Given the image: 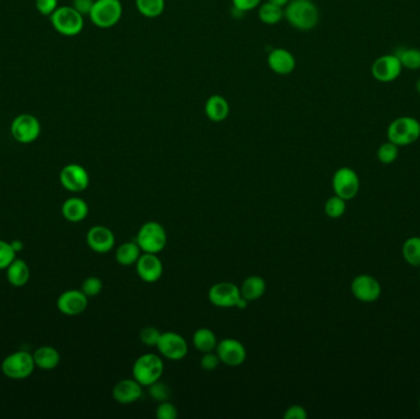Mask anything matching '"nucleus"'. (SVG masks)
I'll list each match as a JSON object with an SVG mask.
<instances>
[{
  "instance_id": "obj_1",
  "label": "nucleus",
  "mask_w": 420,
  "mask_h": 419,
  "mask_svg": "<svg viewBox=\"0 0 420 419\" xmlns=\"http://www.w3.org/2000/svg\"><path fill=\"white\" fill-rule=\"evenodd\" d=\"M284 18L294 29L310 31L320 21V11L312 0H290L284 9Z\"/></svg>"
},
{
  "instance_id": "obj_2",
  "label": "nucleus",
  "mask_w": 420,
  "mask_h": 419,
  "mask_svg": "<svg viewBox=\"0 0 420 419\" xmlns=\"http://www.w3.org/2000/svg\"><path fill=\"white\" fill-rule=\"evenodd\" d=\"M420 138V122L414 117L402 116L392 121L387 128V139L397 147H407Z\"/></svg>"
},
{
  "instance_id": "obj_3",
  "label": "nucleus",
  "mask_w": 420,
  "mask_h": 419,
  "mask_svg": "<svg viewBox=\"0 0 420 419\" xmlns=\"http://www.w3.org/2000/svg\"><path fill=\"white\" fill-rule=\"evenodd\" d=\"M123 15L121 0H95L91 8V23L100 29H110L120 23Z\"/></svg>"
},
{
  "instance_id": "obj_4",
  "label": "nucleus",
  "mask_w": 420,
  "mask_h": 419,
  "mask_svg": "<svg viewBox=\"0 0 420 419\" xmlns=\"http://www.w3.org/2000/svg\"><path fill=\"white\" fill-rule=\"evenodd\" d=\"M163 374V362L158 354H143L134 362L133 377L142 386H148L160 380Z\"/></svg>"
},
{
  "instance_id": "obj_5",
  "label": "nucleus",
  "mask_w": 420,
  "mask_h": 419,
  "mask_svg": "<svg viewBox=\"0 0 420 419\" xmlns=\"http://www.w3.org/2000/svg\"><path fill=\"white\" fill-rule=\"evenodd\" d=\"M51 23L58 34L73 37L84 29V16L73 6H61L51 15Z\"/></svg>"
},
{
  "instance_id": "obj_6",
  "label": "nucleus",
  "mask_w": 420,
  "mask_h": 419,
  "mask_svg": "<svg viewBox=\"0 0 420 419\" xmlns=\"http://www.w3.org/2000/svg\"><path fill=\"white\" fill-rule=\"evenodd\" d=\"M135 241L143 253L158 255L166 246L168 235L163 225L159 224L158 221H148L139 229Z\"/></svg>"
},
{
  "instance_id": "obj_7",
  "label": "nucleus",
  "mask_w": 420,
  "mask_h": 419,
  "mask_svg": "<svg viewBox=\"0 0 420 419\" xmlns=\"http://www.w3.org/2000/svg\"><path fill=\"white\" fill-rule=\"evenodd\" d=\"M35 367L34 356L24 351L10 354L1 363V370L5 377L14 380H23L29 377L34 372Z\"/></svg>"
},
{
  "instance_id": "obj_8",
  "label": "nucleus",
  "mask_w": 420,
  "mask_h": 419,
  "mask_svg": "<svg viewBox=\"0 0 420 419\" xmlns=\"http://www.w3.org/2000/svg\"><path fill=\"white\" fill-rule=\"evenodd\" d=\"M332 187L337 195L345 200H350L358 195L360 180L358 174L350 167H340L333 175Z\"/></svg>"
},
{
  "instance_id": "obj_9",
  "label": "nucleus",
  "mask_w": 420,
  "mask_h": 419,
  "mask_svg": "<svg viewBox=\"0 0 420 419\" xmlns=\"http://www.w3.org/2000/svg\"><path fill=\"white\" fill-rule=\"evenodd\" d=\"M10 130L16 142L30 144L39 138L41 134V123L32 114H20L13 121Z\"/></svg>"
},
{
  "instance_id": "obj_10",
  "label": "nucleus",
  "mask_w": 420,
  "mask_h": 419,
  "mask_svg": "<svg viewBox=\"0 0 420 419\" xmlns=\"http://www.w3.org/2000/svg\"><path fill=\"white\" fill-rule=\"evenodd\" d=\"M208 298L210 303L218 308H236L241 298V291L239 286L231 281H220L210 288Z\"/></svg>"
},
{
  "instance_id": "obj_11",
  "label": "nucleus",
  "mask_w": 420,
  "mask_h": 419,
  "mask_svg": "<svg viewBox=\"0 0 420 419\" xmlns=\"http://www.w3.org/2000/svg\"><path fill=\"white\" fill-rule=\"evenodd\" d=\"M352 293L362 303H373L381 296L382 286L375 277L370 274H360L352 281Z\"/></svg>"
},
{
  "instance_id": "obj_12",
  "label": "nucleus",
  "mask_w": 420,
  "mask_h": 419,
  "mask_svg": "<svg viewBox=\"0 0 420 419\" xmlns=\"http://www.w3.org/2000/svg\"><path fill=\"white\" fill-rule=\"evenodd\" d=\"M159 353L170 360H182L188 353V343L176 332H163L159 339Z\"/></svg>"
},
{
  "instance_id": "obj_13",
  "label": "nucleus",
  "mask_w": 420,
  "mask_h": 419,
  "mask_svg": "<svg viewBox=\"0 0 420 419\" xmlns=\"http://www.w3.org/2000/svg\"><path fill=\"white\" fill-rule=\"evenodd\" d=\"M215 352L219 356L220 362L229 367H239L244 364L247 357L244 344L234 339H221L218 342Z\"/></svg>"
},
{
  "instance_id": "obj_14",
  "label": "nucleus",
  "mask_w": 420,
  "mask_h": 419,
  "mask_svg": "<svg viewBox=\"0 0 420 419\" xmlns=\"http://www.w3.org/2000/svg\"><path fill=\"white\" fill-rule=\"evenodd\" d=\"M402 67L396 54H385L375 59L371 67V74L380 83H392L401 75Z\"/></svg>"
},
{
  "instance_id": "obj_15",
  "label": "nucleus",
  "mask_w": 420,
  "mask_h": 419,
  "mask_svg": "<svg viewBox=\"0 0 420 419\" xmlns=\"http://www.w3.org/2000/svg\"><path fill=\"white\" fill-rule=\"evenodd\" d=\"M59 178L62 186L70 192H82L90 183L89 174L82 165L78 164H69L63 167Z\"/></svg>"
},
{
  "instance_id": "obj_16",
  "label": "nucleus",
  "mask_w": 420,
  "mask_h": 419,
  "mask_svg": "<svg viewBox=\"0 0 420 419\" xmlns=\"http://www.w3.org/2000/svg\"><path fill=\"white\" fill-rule=\"evenodd\" d=\"M135 268L139 278L145 283H155L163 276V262L156 253H142Z\"/></svg>"
},
{
  "instance_id": "obj_17",
  "label": "nucleus",
  "mask_w": 420,
  "mask_h": 419,
  "mask_svg": "<svg viewBox=\"0 0 420 419\" xmlns=\"http://www.w3.org/2000/svg\"><path fill=\"white\" fill-rule=\"evenodd\" d=\"M86 243L89 248L97 253H110L116 243L115 233L106 226H94L86 235Z\"/></svg>"
},
{
  "instance_id": "obj_18",
  "label": "nucleus",
  "mask_w": 420,
  "mask_h": 419,
  "mask_svg": "<svg viewBox=\"0 0 420 419\" xmlns=\"http://www.w3.org/2000/svg\"><path fill=\"white\" fill-rule=\"evenodd\" d=\"M57 306L62 314L77 316L87 308V296L82 291H67L58 298Z\"/></svg>"
},
{
  "instance_id": "obj_19",
  "label": "nucleus",
  "mask_w": 420,
  "mask_h": 419,
  "mask_svg": "<svg viewBox=\"0 0 420 419\" xmlns=\"http://www.w3.org/2000/svg\"><path fill=\"white\" fill-rule=\"evenodd\" d=\"M268 66L278 75H289L294 72L296 61L294 54L285 48H274L268 54Z\"/></svg>"
},
{
  "instance_id": "obj_20",
  "label": "nucleus",
  "mask_w": 420,
  "mask_h": 419,
  "mask_svg": "<svg viewBox=\"0 0 420 419\" xmlns=\"http://www.w3.org/2000/svg\"><path fill=\"white\" fill-rule=\"evenodd\" d=\"M112 395L118 403L129 405L138 401L143 395V386L139 384L135 379H125L116 384Z\"/></svg>"
},
{
  "instance_id": "obj_21",
  "label": "nucleus",
  "mask_w": 420,
  "mask_h": 419,
  "mask_svg": "<svg viewBox=\"0 0 420 419\" xmlns=\"http://www.w3.org/2000/svg\"><path fill=\"white\" fill-rule=\"evenodd\" d=\"M204 112L211 122H224L229 117L230 104L224 96L211 95L204 105Z\"/></svg>"
},
{
  "instance_id": "obj_22",
  "label": "nucleus",
  "mask_w": 420,
  "mask_h": 419,
  "mask_svg": "<svg viewBox=\"0 0 420 419\" xmlns=\"http://www.w3.org/2000/svg\"><path fill=\"white\" fill-rule=\"evenodd\" d=\"M62 214L68 221L79 223L89 214V207L85 200L73 197L63 203Z\"/></svg>"
},
{
  "instance_id": "obj_23",
  "label": "nucleus",
  "mask_w": 420,
  "mask_h": 419,
  "mask_svg": "<svg viewBox=\"0 0 420 419\" xmlns=\"http://www.w3.org/2000/svg\"><path fill=\"white\" fill-rule=\"evenodd\" d=\"M34 356L35 365L42 370H53L61 362V356L57 349L53 347H41L36 349Z\"/></svg>"
},
{
  "instance_id": "obj_24",
  "label": "nucleus",
  "mask_w": 420,
  "mask_h": 419,
  "mask_svg": "<svg viewBox=\"0 0 420 419\" xmlns=\"http://www.w3.org/2000/svg\"><path fill=\"white\" fill-rule=\"evenodd\" d=\"M266 281L262 277L251 276L245 279L242 286H241V296L247 301H254L262 298L263 294L266 293Z\"/></svg>"
},
{
  "instance_id": "obj_25",
  "label": "nucleus",
  "mask_w": 420,
  "mask_h": 419,
  "mask_svg": "<svg viewBox=\"0 0 420 419\" xmlns=\"http://www.w3.org/2000/svg\"><path fill=\"white\" fill-rule=\"evenodd\" d=\"M6 277L10 284L14 286H24L30 279V268L23 260L15 258L6 268Z\"/></svg>"
},
{
  "instance_id": "obj_26",
  "label": "nucleus",
  "mask_w": 420,
  "mask_h": 419,
  "mask_svg": "<svg viewBox=\"0 0 420 419\" xmlns=\"http://www.w3.org/2000/svg\"><path fill=\"white\" fill-rule=\"evenodd\" d=\"M143 251L139 248L137 241H127L117 248L116 261L120 263L121 266H133L137 263Z\"/></svg>"
},
{
  "instance_id": "obj_27",
  "label": "nucleus",
  "mask_w": 420,
  "mask_h": 419,
  "mask_svg": "<svg viewBox=\"0 0 420 419\" xmlns=\"http://www.w3.org/2000/svg\"><path fill=\"white\" fill-rule=\"evenodd\" d=\"M193 346L198 352H213L218 346V339L211 329L202 327L193 334Z\"/></svg>"
},
{
  "instance_id": "obj_28",
  "label": "nucleus",
  "mask_w": 420,
  "mask_h": 419,
  "mask_svg": "<svg viewBox=\"0 0 420 419\" xmlns=\"http://www.w3.org/2000/svg\"><path fill=\"white\" fill-rule=\"evenodd\" d=\"M258 8H259L258 18L263 24L272 26V25L279 24L284 19V9L278 5L273 4L271 1L263 3Z\"/></svg>"
},
{
  "instance_id": "obj_29",
  "label": "nucleus",
  "mask_w": 420,
  "mask_h": 419,
  "mask_svg": "<svg viewBox=\"0 0 420 419\" xmlns=\"http://www.w3.org/2000/svg\"><path fill=\"white\" fill-rule=\"evenodd\" d=\"M402 256L408 265L420 267V238L413 236L407 238L402 246Z\"/></svg>"
},
{
  "instance_id": "obj_30",
  "label": "nucleus",
  "mask_w": 420,
  "mask_h": 419,
  "mask_svg": "<svg viewBox=\"0 0 420 419\" xmlns=\"http://www.w3.org/2000/svg\"><path fill=\"white\" fill-rule=\"evenodd\" d=\"M135 6L139 14L149 19H155L163 14L165 0H135Z\"/></svg>"
},
{
  "instance_id": "obj_31",
  "label": "nucleus",
  "mask_w": 420,
  "mask_h": 419,
  "mask_svg": "<svg viewBox=\"0 0 420 419\" xmlns=\"http://www.w3.org/2000/svg\"><path fill=\"white\" fill-rule=\"evenodd\" d=\"M395 54L400 59L402 67L409 71L420 69V49L418 48H400Z\"/></svg>"
},
{
  "instance_id": "obj_32",
  "label": "nucleus",
  "mask_w": 420,
  "mask_h": 419,
  "mask_svg": "<svg viewBox=\"0 0 420 419\" xmlns=\"http://www.w3.org/2000/svg\"><path fill=\"white\" fill-rule=\"evenodd\" d=\"M347 210V200L339 195H333L327 200L325 205V213L331 219H338L343 217Z\"/></svg>"
},
{
  "instance_id": "obj_33",
  "label": "nucleus",
  "mask_w": 420,
  "mask_h": 419,
  "mask_svg": "<svg viewBox=\"0 0 420 419\" xmlns=\"http://www.w3.org/2000/svg\"><path fill=\"white\" fill-rule=\"evenodd\" d=\"M398 148L396 144L391 143L390 140L386 143L381 144L378 149V162L385 165H390L396 162L398 157Z\"/></svg>"
},
{
  "instance_id": "obj_34",
  "label": "nucleus",
  "mask_w": 420,
  "mask_h": 419,
  "mask_svg": "<svg viewBox=\"0 0 420 419\" xmlns=\"http://www.w3.org/2000/svg\"><path fill=\"white\" fill-rule=\"evenodd\" d=\"M149 395L158 402L170 400L171 397V387L161 380L155 381L154 384L148 386Z\"/></svg>"
},
{
  "instance_id": "obj_35",
  "label": "nucleus",
  "mask_w": 420,
  "mask_h": 419,
  "mask_svg": "<svg viewBox=\"0 0 420 419\" xmlns=\"http://www.w3.org/2000/svg\"><path fill=\"white\" fill-rule=\"evenodd\" d=\"M16 258V253L11 248V243L0 240V269L10 266V263Z\"/></svg>"
},
{
  "instance_id": "obj_36",
  "label": "nucleus",
  "mask_w": 420,
  "mask_h": 419,
  "mask_svg": "<svg viewBox=\"0 0 420 419\" xmlns=\"http://www.w3.org/2000/svg\"><path fill=\"white\" fill-rule=\"evenodd\" d=\"M102 286H104V284H102L100 278L89 277L82 283V291L87 298H90V296H99L101 291H102Z\"/></svg>"
},
{
  "instance_id": "obj_37",
  "label": "nucleus",
  "mask_w": 420,
  "mask_h": 419,
  "mask_svg": "<svg viewBox=\"0 0 420 419\" xmlns=\"http://www.w3.org/2000/svg\"><path fill=\"white\" fill-rule=\"evenodd\" d=\"M160 336H161V332L158 329L152 327V326L144 327L139 334L142 343H144L145 346H149V347H156Z\"/></svg>"
},
{
  "instance_id": "obj_38",
  "label": "nucleus",
  "mask_w": 420,
  "mask_h": 419,
  "mask_svg": "<svg viewBox=\"0 0 420 419\" xmlns=\"http://www.w3.org/2000/svg\"><path fill=\"white\" fill-rule=\"evenodd\" d=\"M156 417L159 419H176L178 417V411H177L176 406L170 401L159 402Z\"/></svg>"
},
{
  "instance_id": "obj_39",
  "label": "nucleus",
  "mask_w": 420,
  "mask_h": 419,
  "mask_svg": "<svg viewBox=\"0 0 420 419\" xmlns=\"http://www.w3.org/2000/svg\"><path fill=\"white\" fill-rule=\"evenodd\" d=\"M220 358L216 352L203 353V357L201 359V365L206 372H213L216 368L219 367Z\"/></svg>"
},
{
  "instance_id": "obj_40",
  "label": "nucleus",
  "mask_w": 420,
  "mask_h": 419,
  "mask_svg": "<svg viewBox=\"0 0 420 419\" xmlns=\"http://www.w3.org/2000/svg\"><path fill=\"white\" fill-rule=\"evenodd\" d=\"M35 4L39 14L51 16L57 10L58 0H36Z\"/></svg>"
},
{
  "instance_id": "obj_41",
  "label": "nucleus",
  "mask_w": 420,
  "mask_h": 419,
  "mask_svg": "<svg viewBox=\"0 0 420 419\" xmlns=\"http://www.w3.org/2000/svg\"><path fill=\"white\" fill-rule=\"evenodd\" d=\"M262 0H233L235 10L240 13H247L251 10L257 9Z\"/></svg>"
},
{
  "instance_id": "obj_42",
  "label": "nucleus",
  "mask_w": 420,
  "mask_h": 419,
  "mask_svg": "<svg viewBox=\"0 0 420 419\" xmlns=\"http://www.w3.org/2000/svg\"><path fill=\"white\" fill-rule=\"evenodd\" d=\"M307 418V412L305 408L300 405H292L287 408L284 413V419H306Z\"/></svg>"
},
{
  "instance_id": "obj_43",
  "label": "nucleus",
  "mask_w": 420,
  "mask_h": 419,
  "mask_svg": "<svg viewBox=\"0 0 420 419\" xmlns=\"http://www.w3.org/2000/svg\"><path fill=\"white\" fill-rule=\"evenodd\" d=\"M94 3L95 0H73L72 6L84 16V15L90 14Z\"/></svg>"
},
{
  "instance_id": "obj_44",
  "label": "nucleus",
  "mask_w": 420,
  "mask_h": 419,
  "mask_svg": "<svg viewBox=\"0 0 420 419\" xmlns=\"http://www.w3.org/2000/svg\"><path fill=\"white\" fill-rule=\"evenodd\" d=\"M10 243H11V248H14L15 253H20L24 248V245L19 240H14V241H11Z\"/></svg>"
},
{
  "instance_id": "obj_45",
  "label": "nucleus",
  "mask_w": 420,
  "mask_h": 419,
  "mask_svg": "<svg viewBox=\"0 0 420 419\" xmlns=\"http://www.w3.org/2000/svg\"><path fill=\"white\" fill-rule=\"evenodd\" d=\"M268 1H271L273 4L278 5V6H280V8H284V6H287V5L289 4L290 0H268Z\"/></svg>"
},
{
  "instance_id": "obj_46",
  "label": "nucleus",
  "mask_w": 420,
  "mask_h": 419,
  "mask_svg": "<svg viewBox=\"0 0 420 419\" xmlns=\"http://www.w3.org/2000/svg\"><path fill=\"white\" fill-rule=\"evenodd\" d=\"M416 91H418V94L420 95V79H418V81H416Z\"/></svg>"
},
{
  "instance_id": "obj_47",
  "label": "nucleus",
  "mask_w": 420,
  "mask_h": 419,
  "mask_svg": "<svg viewBox=\"0 0 420 419\" xmlns=\"http://www.w3.org/2000/svg\"><path fill=\"white\" fill-rule=\"evenodd\" d=\"M419 407H420V399H419Z\"/></svg>"
},
{
  "instance_id": "obj_48",
  "label": "nucleus",
  "mask_w": 420,
  "mask_h": 419,
  "mask_svg": "<svg viewBox=\"0 0 420 419\" xmlns=\"http://www.w3.org/2000/svg\"><path fill=\"white\" fill-rule=\"evenodd\" d=\"M419 276H420V273H419Z\"/></svg>"
}]
</instances>
